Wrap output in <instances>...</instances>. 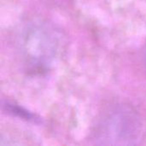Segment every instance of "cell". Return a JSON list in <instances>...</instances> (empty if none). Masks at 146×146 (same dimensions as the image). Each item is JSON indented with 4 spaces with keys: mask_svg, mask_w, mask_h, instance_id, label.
<instances>
[{
    "mask_svg": "<svg viewBox=\"0 0 146 146\" xmlns=\"http://www.w3.org/2000/svg\"><path fill=\"white\" fill-rule=\"evenodd\" d=\"M142 123L137 113L125 105H117L98 120L92 133V140L98 145H137L142 136Z\"/></svg>",
    "mask_w": 146,
    "mask_h": 146,
    "instance_id": "6da1fadb",
    "label": "cell"
},
{
    "mask_svg": "<svg viewBox=\"0 0 146 146\" xmlns=\"http://www.w3.org/2000/svg\"><path fill=\"white\" fill-rule=\"evenodd\" d=\"M44 27H32L24 35L25 52L38 66H44L54 56L56 38L50 31Z\"/></svg>",
    "mask_w": 146,
    "mask_h": 146,
    "instance_id": "7a4b0ae2",
    "label": "cell"
},
{
    "mask_svg": "<svg viewBox=\"0 0 146 146\" xmlns=\"http://www.w3.org/2000/svg\"><path fill=\"white\" fill-rule=\"evenodd\" d=\"M6 107V110L8 111H9L10 113H12L13 115H16L21 118H25L27 120H32L33 118V115H32L31 113H29L28 111L25 110L24 109L22 108H20V107H15L14 104H6L5 105Z\"/></svg>",
    "mask_w": 146,
    "mask_h": 146,
    "instance_id": "3957f363",
    "label": "cell"
}]
</instances>
